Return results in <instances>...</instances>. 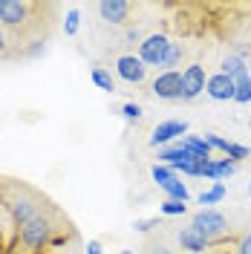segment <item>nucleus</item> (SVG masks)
<instances>
[{"label":"nucleus","instance_id":"1","mask_svg":"<svg viewBox=\"0 0 251 254\" xmlns=\"http://www.w3.org/2000/svg\"><path fill=\"white\" fill-rule=\"evenodd\" d=\"M49 237H52V222H49L47 214H38L35 220L20 225V243H23V249H29V252H41L49 243Z\"/></svg>","mask_w":251,"mask_h":254},{"label":"nucleus","instance_id":"2","mask_svg":"<svg viewBox=\"0 0 251 254\" xmlns=\"http://www.w3.org/2000/svg\"><path fill=\"white\" fill-rule=\"evenodd\" d=\"M190 225H193L208 243H211V240H220L222 234H228V220H225V214L214 211V208H202V211L193 217Z\"/></svg>","mask_w":251,"mask_h":254},{"label":"nucleus","instance_id":"3","mask_svg":"<svg viewBox=\"0 0 251 254\" xmlns=\"http://www.w3.org/2000/svg\"><path fill=\"white\" fill-rule=\"evenodd\" d=\"M168 49H171V41H168L162 32H153V35H147L139 44V58L147 64V66H159V64L165 61Z\"/></svg>","mask_w":251,"mask_h":254},{"label":"nucleus","instance_id":"4","mask_svg":"<svg viewBox=\"0 0 251 254\" xmlns=\"http://www.w3.org/2000/svg\"><path fill=\"white\" fill-rule=\"evenodd\" d=\"M205 84L208 78H205L202 64H188V69H182V98L185 101H193L205 90Z\"/></svg>","mask_w":251,"mask_h":254},{"label":"nucleus","instance_id":"5","mask_svg":"<svg viewBox=\"0 0 251 254\" xmlns=\"http://www.w3.org/2000/svg\"><path fill=\"white\" fill-rule=\"evenodd\" d=\"M153 95L159 98H182V72H159L156 78H153Z\"/></svg>","mask_w":251,"mask_h":254},{"label":"nucleus","instance_id":"6","mask_svg":"<svg viewBox=\"0 0 251 254\" xmlns=\"http://www.w3.org/2000/svg\"><path fill=\"white\" fill-rule=\"evenodd\" d=\"M133 9H136V6L127 3V0H104V3H98V15H101V20H107V23H113V26L127 23Z\"/></svg>","mask_w":251,"mask_h":254},{"label":"nucleus","instance_id":"7","mask_svg":"<svg viewBox=\"0 0 251 254\" xmlns=\"http://www.w3.org/2000/svg\"><path fill=\"white\" fill-rule=\"evenodd\" d=\"M116 69H119V75L127 84H141V81L147 78V64L141 61L139 55H122L116 61Z\"/></svg>","mask_w":251,"mask_h":254},{"label":"nucleus","instance_id":"8","mask_svg":"<svg viewBox=\"0 0 251 254\" xmlns=\"http://www.w3.org/2000/svg\"><path fill=\"white\" fill-rule=\"evenodd\" d=\"M205 90H208V95L214 101H228V98H234V81L228 78V75H222V72H217V75L208 78Z\"/></svg>","mask_w":251,"mask_h":254},{"label":"nucleus","instance_id":"9","mask_svg":"<svg viewBox=\"0 0 251 254\" xmlns=\"http://www.w3.org/2000/svg\"><path fill=\"white\" fill-rule=\"evenodd\" d=\"M9 214H12V220L15 222H29L38 217V205H35V199L29 196H15V199H9Z\"/></svg>","mask_w":251,"mask_h":254},{"label":"nucleus","instance_id":"10","mask_svg":"<svg viewBox=\"0 0 251 254\" xmlns=\"http://www.w3.org/2000/svg\"><path fill=\"white\" fill-rule=\"evenodd\" d=\"M185 133H188V125H185V122H162V125L153 130V136H150V144L173 142L176 136H185Z\"/></svg>","mask_w":251,"mask_h":254},{"label":"nucleus","instance_id":"11","mask_svg":"<svg viewBox=\"0 0 251 254\" xmlns=\"http://www.w3.org/2000/svg\"><path fill=\"white\" fill-rule=\"evenodd\" d=\"M179 246L185 249V252H193V254H199V252H205L208 249V240L193 228V225H188V228H182L179 231Z\"/></svg>","mask_w":251,"mask_h":254},{"label":"nucleus","instance_id":"12","mask_svg":"<svg viewBox=\"0 0 251 254\" xmlns=\"http://www.w3.org/2000/svg\"><path fill=\"white\" fill-rule=\"evenodd\" d=\"M222 75H228L231 81L237 78H243V75H249V64L243 61L240 55H225L222 58V69H220Z\"/></svg>","mask_w":251,"mask_h":254},{"label":"nucleus","instance_id":"13","mask_svg":"<svg viewBox=\"0 0 251 254\" xmlns=\"http://www.w3.org/2000/svg\"><path fill=\"white\" fill-rule=\"evenodd\" d=\"M182 58H185V47H182V44H173V41H171V49H168L165 61L159 64V66H162V72H173V69L182 64Z\"/></svg>","mask_w":251,"mask_h":254},{"label":"nucleus","instance_id":"14","mask_svg":"<svg viewBox=\"0 0 251 254\" xmlns=\"http://www.w3.org/2000/svg\"><path fill=\"white\" fill-rule=\"evenodd\" d=\"M182 147H188L193 156H199V159H211V147H208V142L205 139H199V136H182Z\"/></svg>","mask_w":251,"mask_h":254},{"label":"nucleus","instance_id":"15","mask_svg":"<svg viewBox=\"0 0 251 254\" xmlns=\"http://www.w3.org/2000/svg\"><path fill=\"white\" fill-rule=\"evenodd\" d=\"M159 188L165 190L171 199H179V202H185V199H188V188L179 182V176H173V179H168V182H162Z\"/></svg>","mask_w":251,"mask_h":254},{"label":"nucleus","instance_id":"16","mask_svg":"<svg viewBox=\"0 0 251 254\" xmlns=\"http://www.w3.org/2000/svg\"><path fill=\"white\" fill-rule=\"evenodd\" d=\"M234 101H240V104L251 101V75H243L234 81Z\"/></svg>","mask_w":251,"mask_h":254},{"label":"nucleus","instance_id":"17","mask_svg":"<svg viewBox=\"0 0 251 254\" xmlns=\"http://www.w3.org/2000/svg\"><path fill=\"white\" fill-rule=\"evenodd\" d=\"M90 78H93L95 87H101V90H107V93L116 90V87H113V75L107 72V69H101V66H95L93 72H90Z\"/></svg>","mask_w":251,"mask_h":254},{"label":"nucleus","instance_id":"18","mask_svg":"<svg viewBox=\"0 0 251 254\" xmlns=\"http://www.w3.org/2000/svg\"><path fill=\"white\" fill-rule=\"evenodd\" d=\"M15 44H12V38H9V32L0 26V61H9V58H15Z\"/></svg>","mask_w":251,"mask_h":254},{"label":"nucleus","instance_id":"19","mask_svg":"<svg viewBox=\"0 0 251 254\" xmlns=\"http://www.w3.org/2000/svg\"><path fill=\"white\" fill-rule=\"evenodd\" d=\"M222 196H225V185H222V182H217L211 190L199 193V205H214V202H220Z\"/></svg>","mask_w":251,"mask_h":254},{"label":"nucleus","instance_id":"20","mask_svg":"<svg viewBox=\"0 0 251 254\" xmlns=\"http://www.w3.org/2000/svg\"><path fill=\"white\" fill-rule=\"evenodd\" d=\"M214 165H217V179H228V176H234L237 165L231 159H214Z\"/></svg>","mask_w":251,"mask_h":254},{"label":"nucleus","instance_id":"21","mask_svg":"<svg viewBox=\"0 0 251 254\" xmlns=\"http://www.w3.org/2000/svg\"><path fill=\"white\" fill-rule=\"evenodd\" d=\"M159 208H162V214H168V217H176V214H185V211H188V205L179 202V199H165Z\"/></svg>","mask_w":251,"mask_h":254},{"label":"nucleus","instance_id":"22","mask_svg":"<svg viewBox=\"0 0 251 254\" xmlns=\"http://www.w3.org/2000/svg\"><path fill=\"white\" fill-rule=\"evenodd\" d=\"M150 174H153V179H156L159 185L176 176V174H173V168H171V165H153V171H150Z\"/></svg>","mask_w":251,"mask_h":254},{"label":"nucleus","instance_id":"23","mask_svg":"<svg viewBox=\"0 0 251 254\" xmlns=\"http://www.w3.org/2000/svg\"><path fill=\"white\" fill-rule=\"evenodd\" d=\"M78 20H81L78 9H69V15L63 20V32H66V35H75V32H78Z\"/></svg>","mask_w":251,"mask_h":254},{"label":"nucleus","instance_id":"24","mask_svg":"<svg viewBox=\"0 0 251 254\" xmlns=\"http://www.w3.org/2000/svg\"><path fill=\"white\" fill-rule=\"evenodd\" d=\"M122 116H125L127 122H139L141 119V107L139 104H125V107H122Z\"/></svg>","mask_w":251,"mask_h":254},{"label":"nucleus","instance_id":"25","mask_svg":"<svg viewBox=\"0 0 251 254\" xmlns=\"http://www.w3.org/2000/svg\"><path fill=\"white\" fill-rule=\"evenodd\" d=\"M202 176L217 179V165H214V159H205V162H202Z\"/></svg>","mask_w":251,"mask_h":254},{"label":"nucleus","instance_id":"26","mask_svg":"<svg viewBox=\"0 0 251 254\" xmlns=\"http://www.w3.org/2000/svg\"><path fill=\"white\" fill-rule=\"evenodd\" d=\"M237 254H251V234L240 240V246H237Z\"/></svg>","mask_w":251,"mask_h":254},{"label":"nucleus","instance_id":"27","mask_svg":"<svg viewBox=\"0 0 251 254\" xmlns=\"http://www.w3.org/2000/svg\"><path fill=\"white\" fill-rule=\"evenodd\" d=\"M87 254H101V243H98V240H90V246H87Z\"/></svg>","mask_w":251,"mask_h":254},{"label":"nucleus","instance_id":"28","mask_svg":"<svg viewBox=\"0 0 251 254\" xmlns=\"http://www.w3.org/2000/svg\"><path fill=\"white\" fill-rule=\"evenodd\" d=\"M150 225H153V220H139V222H136V228H139V231H147Z\"/></svg>","mask_w":251,"mask_h":254},{"label":"nucleus","instance_id":"29","mask_svg":"<svg viewBox=\"0 0 251 254\" xmlns=\"http://www.w3.org/2000/svg\"><path fill=\"white\" fill-rule=\"evenodd\" d=\"M150 254H171L165 246H150Z\"/></svg>","mask_w":251,"mask_h":254},{"label":"nucleus","instance_id":"30","mask_svg":"<svg viewBox=\"0 0 251 254\" xmlns=\"http://www.w3.org/2000/svg\"><path fill=\"white\" fill-rule=\"evenodd\" d=\"M246 64H249V75H251V55H249V61H246Z\"/></svg>","mask_w":251,"mask_h":254},{"label":"nucleus","instance_id":"31","mask_svg":"<svg viewBox=\"0 0 251 254\" xmlns=\"http://www.w3.org/2000/svg\"><path fill=\"white\" fill-rule=\"evenodd\" d=\"M122 254H136V252H122Z\"/></svg>","mask_w":251,"mask_h":254},{"label":"nucleus","instance_id":"32","mask_svg":"<svg viewBox=\"0 0 251 254\" xmlns=\"http://www.w3.org/2000/svg\"><path fill=\"white\" fill-rule=\"evenodd\" d=\"M249 193H251V185H249Z\"/></svg>","mask_w":251,"mask_h":254}]
</instances>
